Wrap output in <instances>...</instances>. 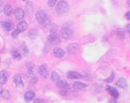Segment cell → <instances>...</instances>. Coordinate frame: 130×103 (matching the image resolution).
<instances>
[{"label":"cell","instance_id":"6da1fadb","mask_svg":"<svg viewBox=\"0 0 130 103\" xmlns=\"http://www.w3.org/2000/svg\"><path fill=\"white\" fill-rule=\"evenodd\" d=\"M36 19L37 20V22L41 25H43L44 27L48 26V24L50 23V19L47 16L46 12L43 11H39L37 12V13L36 14Z\"/></svg>","mask_w":130,"mask_h":103},{"label":"cell","instance_id":"7a4b0ae2","mask_svg":"<svg viewBox=\"0 0 130 103\" xmlns=\"http://www.w3.org/2000/svg\"><path fill=\"white\" fill-rule=\"evenodd\" d=\"M69 5L66 1H59L56 5V12L58 14H63L68 11Z\"/></svg>","mask_w":130,"mask_h":103},{"label":"cell","instance_id":"3957f363","mask_svg":"<svg viewBox=\"0 0 130 103\" xmlns=\"http://www.w3.org/2000/svg\"><path fill=\"white\" fill-rule=\"evenodd\" d=\"M60 34L61 36L66 40H70L71 38L73 37V32L72 30L69 28H67V27H64L60 29Z\"/></svg>","mask_w":130,"mask_h":103},{"label":"cell","instance_id":"277c9868","mask_svg":"<svg viewBox=\"0 0 130 103\" xmlns=\"http://www.w3.org/2000/svg\"><path fill=\"white\" fill-rule=\"evenodd\" d=\"M48 42H50L51 44H56L60 42V38L56 32H52L50 34V35L48 36Z\"/></svg>","mask_w":130,"mask_h":103},{"label":"cell","instance_id":"5b68a950","mask_svg":"<svg viewBox=\"0 0 130 103\" xmlns=\"http://www.w3.org/2000/svg\"><path fill=\"white\" fill-rule=\"evenodd\" d=\"M0 26L2 27L5 31H11V30L13 28V24H12L11 21L9 20H5V21H2Z\"/></svg>","mask_w":130,"mask_h":103},{"label":"cell","instance_id":"8992f818","mask_svg":"<svg viewBox=\"0 0 130 103\" xmlns=\"http://www.w3.org/2000/svg\"><path fill=\"white\" fill-rule=\"evenodd\" d=\"M24 16H25V13L22 9L21 8L15 9V11H14V18H15L17 20H21V19L24 18Z\"/></svg>","mask_w":130,"mask_h":103},{"label":"cell","instance_id":"52a82bcc","mask_svg":"<svg viewBox=\"0 0 130 103\" xmlns=\"http://www.w3.org/2000/svg\"><path fill=\"white\" fill-rule=\"evenodd\" d=\"M38 72H39L40 76L43 79H46L49 75L48 70H47L46 65H41L39 68H38Z\"/></svg>","mask_w":130,"mask_h":103},{"label":"cell","instance_id":"ba28073f","mask_svg":"<svg viewBox=\"0 0 130 103\" xmlns=\"http://www.w3.org/2000/svg\"><path fill=\"white\" fill-rule=\"evenodd\" d=\"M13 81H14V84H15L16 86H19V87H23V81H22V78L20 74H16L14 75L13 77Z\"/></svg>","mask_w":130,"mask_h":103},{"label":"cell","instance_id":"9c48e42d","mask_svg":"<svg viewBox=\"0 0 130 103\" xmlns=\"http://www.w3.org/2000/svg\"><path fill=\"white\" fill-rule=\"evenodd\" d=\"M106 90H107L108 92H109V93L111 95V96L113 97L114 99H118L119 97H120V94H119V92L117 91L116 89H115L114 87H111V86H107V87H106Z\"/></svg>","mask_w":130,"mask_h":103},{"label":"cell","instance_id":"30bf717a","mask_svg":"<svg viewBox=\"0 0 130 103\" xmlns=\"http://www.w3.org/2000/svg\"><path fill=\"white\" fill-rule=\"evenodd\" d=\"M67 50H68L69 53L75 54V53H77L79 50H80V46H79L78 44H76V43H72V44H70L68 46Z\"/></svg>","mask_w":130,"mask_h":103},{"label":"cell","instance_id":"8fae6325","mask_svg":"<svg viewBox=\"0 0 130 103\" xmlns=\"http://www.w3.org/2000/svg\"><path fill=\"white\" fill-rule=\"evenodd\" d=\"M8 77H9L8 71H6V70H2V71L0 72V85L5 84Z\"/></svg>","mask_w":130,"mask_h":103},{"label":"cell","instance_id":"7c38bea8","mask_svg":"<svg viewBox=\"0 0 130 103\" xmlns=\"http://www.w3.org/2000/svg\"><path fill=\"white\" fill-rule=\"evenodd\" d=\"M67 78H69L71 79H79L82 78V76L80 73H77L75 71H68L67 73Z\"/></svg>","mask_w":130,"mask_h":103},{"label":"cell","instance_id":"4fadbf2b","mask_svg":"<svg viewBox=\"0 0 130 103\" xmlns=\"http://www.w3.org/2000/svg\"><path fill=\"white\" fill-rule=\"evenodd\" d=\"M53 54H54V56L56 57L61 58V57H64V55H65V51L60 48H55L54 49H53Z\"/></svg>","mask_w":130,"mask_h":103},{"label":"cell","instance_id":"5bb4252c","mask_svg":"<svg viewBox=\"0 0 130 103\" xmlns=\"http://www.w3.org/2000/svg\"><path fill=\"white\" fill-rule=\"evenodd\" d=\"M27 28V23L26 21H21V22H20L19 24H18L17 26V28L16 29L19 30L20 33H22V32L26 31Z\"/></svg>","mask_w":130,"mask_h":103},{"label":"cell","instance_id":"9a60e30c","mask_svg":"<svg viewBox=\"0 0 130 103\" xmlns=\"http://www.w3.org/2000/svg\"><path fill=\"white\" fill-rule=\"evenodd\" d=\"M57 86L60 89H68L69 85L66 80H58L57 82Z\"/></svg>","mask_w":130,"mask_h":103},{"label":"cell","instance_id":"2e32d148","mask_svg":"<svg viewBox=\"0 0 130 103\" xmlns=\"http://www.w3.org/2000/svg\"><path fill=\"white\" fill-rule=\"evenodd\" d=\"M35 93L34 92H32V91H27L26 92V93H25V95H24V98H25V100H26L27 102H29V101H31V100H33V99L35 98Z\"/></svg>","mask_w":130,"mask_h":103},{"label":"cell","instance_id":"e0dca14e","mask_svg":"<svg viewBox=\"0 0 130 103\" xmlns=\"http://www.w3.org/2000/svg\"><path fill=\"white\" fill-rule=\"evenodd\" d=\"M116 85H117V86H119V87H120V88H126L127 86V80H126L124 78H120L116 82Z\"/></svg>","mask_w":130,"mask_h":103},{"label":"cell","instance_id":"ac0fdd59","mask_svg":"<svg viewBox=\"0 0 130 103\" xmlns=\"http://www.w3.org/2000/svg\"><path fill=\"white\" fill-rule=\"evenodd\" d=\"M11 55H12V57H13L14 59H17V60H21V54L18 49L13 48V49L11 51Z\"/></svg>","mask_w":130,"mask_h":103},{"label":"cell","instance_id":"d6986e66","mask_svg":"<svg viewBox=\"0 0 130 103\" xmlns=\"http://www.w3.org/2000/svg\"><path fill=\"white\" fill-rule=\"evenodd\" d=\"M74 89H77V90H80V89H84L88 86V85L84 84V83H82V82H75L74 83L73 85Z\"/></svg>","mask_w":130,"mask_h":103},{"label":"cell","instance_id":"ffe728a7","mask_svg":"<svg viewBox=\"0 0 130 103\" xmlns=\"http://www.w3.org/2000/svg\"><path fill=\"white\" fill-rule=\"evenodd\" d=\"M37 34H38L37 30H36V28H32V29L28 32V37L30 38V39L34 40L37 37Z\"/></svg>","mask_w":130,"mask_h":103},{"label":"cell","instance_id":"44dd1931","mask_svg":"<svg viewBox=\"0 0 130 103\" xmlns=\"http://www.w3.org/2000/svg\"><path fill=\"white\" fill-rule=\"evenodd\" d=\"M4 12L6 16H10L12 13V8L10 5H6L4 8Z\"/></svg>","mask_w":130,"mask_h":103},{"label":"cell","instance_id":"7402d4cb","mask_svg":"<svg viewBox=\"0 0 130 103\" xmlns=\"http://www.w3.org/2000/svg\"><path fill=\"white\" fill-rule=\"evenodd\" d=\"M21 53H22L23 57H27L29 54V49L26 46V45H21Z\"/></svg>","mask_w":130,"mask_h":103},{"label":"cell","instance_id":"603a6c76","mask_svg":"<svg viewBox=\"0 0 130 103\" xmlns=\"http://www.w3.org/2000/svg\"><path fill=\"white\" fill-rule=\"evenodd\" d=\"M26 11L28 14H31L34 11V7H33V4L31 2H27L26 5Z\"/></svg>","mask_w":130,"mask_h":103},{"label":"cell","instance_id":"cb8c5ba5","mask_svg":"<svg viewBox=\"0 0 130 103\" xmlns=\"http://www.w3.org/2000/svg\"><path fill=\"white\" fill-rule=\"evenodd\" d=\"M1 95H2V98L5 99V100H9L11 97L10 93H9V91H7V90H3L1 93Z\"/></svg>","mask_w":130,"mask_h":103},{"label":"cell","instance_id":"d4e9b609","mask_svg":"<svg viewBox=\"0 0 130 103\" xmlns=\"http://www.w3.org/2000/svg\"><path fill=\"white\" fill-rule=\"evenodd\" d=\"M51 79H52V80H54V81H58V80H59V79H60V76H59V74L58 73V72H56V71H53L52 73V76H51Z\"/></svg>","mask_w":130,"mask_h":103},{"label":"cell","instance_id":"484cf974","mask_svg":"<svg viewBox=\"0 0 130 103\" xmlns=\"http://www.w3.org/2000/svg\"><path fill=\"white\" fill-rule=\"evenodd\" d=\"M27 76L29 78V79H32L33 77H35V74H34V72H33V70H32V69H28L27 70Z\"/></svg>","mask_w":130,"mask_h":103},{"label":"cell","instance_id":"4316f807","mask_svg":"<svg viewBox=\"0 0 130 103\" xmlns=\"http://www.w3.org/2000/svg\"><path fill=\"white\" fill-rule=\"evenodd\" d=\"M113 78H114V73H111V76H110V77L108 78L107 79H105V82H107V83H111V81L113 80Z\"/></svg>","mask_w":130,"mask_h":103},{"label":"cell","instance_id":"83f0119b","mask_svg":"<svg viewBox=\"0 0 130 103\" xmlns=\"http://www.w3.org/2000/svg\"><path fill=\"white\" fill-rule=\"evenodd\" d=\"M57 0H48V5L50 7H53L56 4Z\"/></svg>","mask_w":130,"mask_h":103},{"label":"cell","instance_id":"f1b7e54d","mask_svg":"<svg viewBox=\"0 0 130 103\" xmlns=\"http://www.w3.org/2000/svg\"><path fill=\"white\" fill-rule=\"evenodd\" d=\"M37 82V78L35 76V77H33L32 79H30V84L31 85H34L36 84V83Z\"/></svg>","mask_w":130,"mask_h":103},{"label":"cell","instance_id":"f546056e","mask_svg":"<svg viewBox=\"0 0 130 103\" xmlns=\"http://www.w3.org/2000/svg\"><path fill=\"white\" fill-rule=\"evenodd\" d=\"M19 34H20V31H19V30L16 29V30H14V31L12 32V37H13V38H16V37H18Z\"/></svg>","mask_w":130,"mask_h":103},{"label":"cell","instance_id":"4dcf8cb0","mask_svg":"<svg viewBox=\"0 0 130 103\" xmlns=\"http://www.w3.org/2000/svg\"><path fill=\"white\" fill-rule=\"evenodd\" d=\"M117 32H118V34H119V36H120V37H122V38L124 37L125 34H124V32L122 31L121 29H118V30H117Z\"/></svg>","mask_w":130,"mask_h":103},{"label":"cell","instance_id":"1f68e13d","mask_svg":"<svg viewBox=\"0 0 130 103\" xmlns=\"http://www.w3.org/2000/svg\"><path fill=\"white\" fill-rule=\"evenodd\" d=\"M34 103H44V100H42L40 98H37V99H35L34 100Z\"/></svg>","mask_w":130,"mask_h":103},{"label":"cell","instance_id":"d6a6232c","mask_svg":"<svg viewBox=\"0 0 130 103\" xmlns=\"http://www.w3.org/2000/svg\"><path fill=\"white\" fill-rule=\"evenodd\" d=\"M60 93H61L62 95H67V89H61V91H60Z\"/></svg>","mask_w":130,"mask_h":103},{"label":"cell","instance_id":"836d02e7","mask_svg":"<svg viewBox=\"0 0 130 103\" xmlns=\"http://www.w3.org/2000/svg\"><path fill=\"white\" fill-rule=\"evenodd\" d=\"M126 18H127V19L130 20V12H127V13H126Z\"/></svg>","mask_w":130,"mask_h":103},{"label":"cell","instance_id":"e575fe53","mask_svg":"<svg viewBox=\"0 0 130 103\" xmlns=\"http://www.w3.org/2000/svg\"><path fill=\"white\" fill-rule=\"evenodd\" d=\"M110 103H118V102H117L116 99H114V98H113V99H111V100H110Z\"/></svg>","mask_w":130,"mask_h":103},{"label":"cell","instance_id":"d590c367","mask_svg":"<svg viewBox=\"0 0 130 103\" xmlns=\"http://www.w3.org/2000/svg\"><path fill=\"white\" fill-rule=\"evenodd\" d=\"M126 30H127V33H130V24H128L127 26V29H126Z\"/></svg>","mask_w":130,"mask_h":103},{"label":"cell","instance_id":"8d00e7d4","mask_svg":"<svg viewBox=\"0 0 130 103\" xmlns=\"http://www.w3.org/2000/svg\"><path fill=\"white\" fill-rule=\"evenodd\" d=\"M2 91H3V88H2V86H0V94H1Z\"/></svg>","mask_w":130,"mask_h":103},{"label":"cell","instance_id":"74e56055","mask_svg":"<svg viewBox=\"0 0 130 103\" xmlns=\"http://www.w3.org/2000/svg\"><path fill=\"white\" fill-rule=\"evenodd\" d=\"M2 4H3V3H2V1H1V0H0V6H1V5H2Z\"/></svg>","mask_w":130,"mask_h":103},{"label":"cell","instance_id":"f35d334b","mask_svg":"<svg viewBox=\"0 0 130 103\" xmlns=\"http://www.w3.org/2000/svg\"><path fill=\"white\" fill-rule=\"evenodd\" d=\"M128 5H129V7H130V0L128 1Z\"/></svg>","mask_w":130,"mask_h":103}]
</instances>
